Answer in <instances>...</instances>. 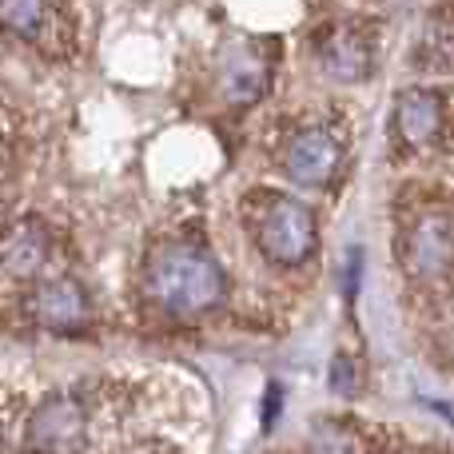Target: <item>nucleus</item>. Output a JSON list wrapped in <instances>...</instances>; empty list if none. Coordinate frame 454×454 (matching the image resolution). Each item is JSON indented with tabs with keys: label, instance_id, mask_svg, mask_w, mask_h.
I'll return each instance as SVG.
<instances>
[{
	"label": "nucleus",
	"instance_id": "obj_1",
	"mask_svg": "<svg viewBox=\"0 0 454 454\" xmlns=\"http://www.w3.org/2000/svg\"><path fill=\"white\" fill-rule=\"evenodd\" d=\"M144 287L152 303L176 319H200L215 311L227 295V279L212 255L192 243H160L144 267Z\"/></svg>",
	"mask_w": 454,
	"mask_h": 454
},
{
	"label": "nucleus",
	"instance_id": "obj_2",
	"mask_svg": "<svg viewBox=\"0 0 454 454\" xmlns=\"http://www.w3.org/2000/svg\"><path fill=\"white\" fill-rule=\"evenodd\" d=\"M251 231H255V247L275 267L307 263V255L319 243V227H315L311 207L291 196H275V192L259 196V212L251 220Z\"/></svg>",
	"mask_w": 454,
	"mask_h": 454
},
{
	"label": "nucleus",
	"instance_id": "obj_3",
	"mask_svg": "<svg viewBox=\"0 0 454 454\" xmlns=\"http://www.w3.org/2000/svg\"><path fill=\"white\" fill-rule=\"evenodd\" d=\"M92 403L84 391H56L24 423V454H84L92 439Z\"/></svg>",
	"mask_w": 454,
	"mask_h": 454
},
{
	"label": "nucleus",
	"instance_id": "obj_4",
	"mask_svg": "<svg viewBox=\"0 0 454 454\" xmlns=\"http://www.w3.org/2000/svg\"><path fill=\"white\" fill-rule=\"evenodd\" d=\"M339 160H343V144L331 128L315 124V128H303L295 140L287 144V176L299 184V188H327L339 172Z\"/></svg>",
	"mask_w": 454,
	"mask_h": 454
},
{
	"label": "nucleus",
	"instance_id": "obj_5",
	"mask_svg": "<svg viewBox=\"0 0 454 454\" xmlns=\"http://www.w3.org/2000/svg\"><path fill=\"white\" fill-rule=\"evenodd\" d=\"M403 263H407V271L419 275V279L447 275V267L454 263V215L450 212L419 215L407 231Z\"/></svg>",
	"mask_w": 454,
	"mask_h": 454
},
{
	"label": "nucleus",
	"instance_id": "obj_6",
	"mask_svg": "<svg viewBox=\"0 0 454 454\" xmlns=\"http://www.w3.org/2000/svg\"><path fill=\"white\" fill-rule=\"evenodd\" d=\"M28 311L48 331H76L88 319V299L76 279H44L32 291Z\"/></svg>",
	"mask_w": 454,
	"mask_h": 454
},
{
	"label": "nucleus",
	"instance_id": "obj_7",
	"mask_svg": "<svg viewBox=\"0 0 454 454\" xmlns=\"http://www.w3.org/2000/svg\"><path fill=\"white\" fill-rule=\"evenodd\" d=\"M395 128L407 148H427L442 128V96L431 88H407L395 100Z\"/></svg>",
	"mask_w": 454,
	"mask_h": 454
},
{
	"label": "nucleus",
	"instance_id": "obj_8",
	"mask_svg": "<svg viewBox=\"0 0 454 454\" xmlns=\"http://www.w3.org/2000/svg\"><path fill=\"white\" fill-rule=\"evenodd\" d=\"M48 263V227L40 220H16L0 235V267L16 279H32Z\"/></svg>",
	"mask_w": 454,
	"mask_h": 454
},
{
	"label": "nucleus",
	"instance_id": "obj_9",
	"mask_svg": "<svg viewBox=\"0 0 454 454\" xmlns=\"http://www.w3.org/2000/svg\"><path fill=\"white\" fill-rule=\"evenodd\" d=\"M323 68L335 80H363L371 68V48L363 36H355L351 28H339L335 36L323 44Z\"/></svg>",
	"mask_w": 454,
	"mask_h": 454
},
{
	"label": "nucleus",
	"instance_id": "obj_10",
	"mask_svg": "<svg viewBox=\"0 0 454 454\" xmlns=\"http://www.w3.org/2000/svg\"><path fill=\"white\" fill-rule=\"evenodd\" d=\"M48 24V0H0V28L16 40H36Z\"/></svg>",
	"mask_w": 454,
	"mask_h": 454
}]
</instances>
